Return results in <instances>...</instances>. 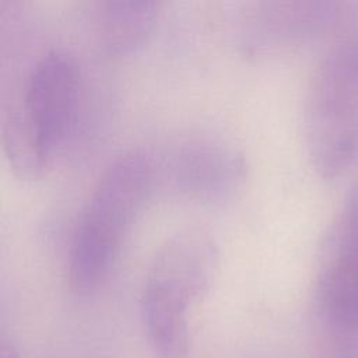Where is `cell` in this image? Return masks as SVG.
<instances>
[{"label":"cell","instance_id":"6da1fadb","mask_svg":"<svg viewBox=\"0 0 358 358\" xmlns=\"http://www.w3.org/2000/svg\"><path fill=\"white\" fill-rule=\"evenodd\" d=\"M80 94V69L71 52L49 48L1 92V144L11 169L39 178L71 130Z\"/></svg>","mask_w":358,"mask_h":358},{"label":"cell","instance_id":"7a4b0ae2","mask_svg":"<svg viewBox=\"0 0 358 358\" xmlns=\"http://www.w3.org/2000/svg\"><path fill=\"white\" fill-rule=\"evenodd\" d=\"M158 172L155 157L143 148L127 150L106 165L71 232L66 268L74 292H92L106 278Z\"/></svg>","mask_w":358,"mask_h":358},{"label":"cell","instance_id":"3957f363","mask_svg":"<svg viewBox=\"0 0 358 358\" xmlns=\"http://www.w3.org/2000/svg\"><path fill=\"white\" fill-rule=\"evenodd\" d=\"M215 239L201 228H186L157 249L143 287L140 313L157 358H189V310L208 289L218 266Z\"/></svg>","mask_w":358,"mask_h":358},{"label":"cell","instance_id":"277c9868","mask_svg":"<svg viewBox=\"0 0 358 358\" xmlns=\"http://www.w3.org/2000/svg\"><path fill=\"white\" fill-rule=\"evenodd\" d=\"M348 59L347 46L331 52L319 66L306 99V144L323 175L337 172L357 143L358 66Z\"/></svg>","mask_w":358,"mask_h":358},{"label":"cell","instance_id":"5b68a950","mask_svg":"<svg viewBox=\"0 0 358 358\" xmlns=\"http://www.w3.org/2000/svg\"><path fill=\"white\" fill-rule=\"evenodd\" d=\"M315 305L327 324L358 329V189L351 192L320 245Z\"/></svg>","mask_w":358,"mask_h":358},{"label":"cell","instance_id":"8992f818","mask_svg":"<svg viewBox=\"0 0 358 358\" xmlns=\"http://www.w3.org/2000/svg\"><path fill=\"white\" fill-rule=\"evenodd\" d=\"M171 186L186 199L225 204L238 197L248 179V161L236 147L199 137L179 144L165 165Z\"/></svg>","mask_w":358,"mask_h":358},{"label":"cell","instance_id":"52a82bcc","mask_svg":"<svg viewBox=\"0 0 358 358\" xmlns=\"http://www.w3.org/2000/svg\"><path fill=\"white\" fill-rule=\"evenodd\" d=\"M310 4L278 0L235 3L231 11L234 42L241 53L263 57L303 36L313 21Z\"/></svg>","mask_w":358,"mask_h":358},{"label":"cell","instance_id":"ba28073f","mask_svg":"<svg viewBox=\"0 0 358 358\" xmlns=\"http://www.w3.org/2000/svg\"><path fill=\"white\" fill-rule=\"evenodd\" d=\"M159 3L151 0H106L95 6V27L103 49L116 56L134 52L154 28Z\"/></svg>","mask_w":358,"mask_h":358},{"label":"cell","instance_id":"9c48e42d","mask_svg":"<svg viewBox=\"0 0 358 358\" xmlns=\"http://www.w3.org/2000/svg\"><path fill=\"white\" fill-rule=\"evenodd\" d=\"M0 358H18V354H17L15 348L11 344H8L6 341H1Z\"/></svg>","mask_w":358,"mask_h":358}]
</instances>
